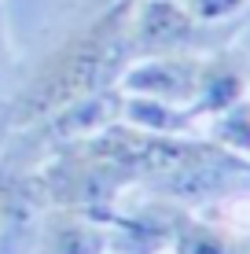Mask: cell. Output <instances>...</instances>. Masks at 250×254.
I'll return each instance as SVG.
<instances>
[{
  "instance_id": "cell-4",
  "label": "cell",
  "mask_w": 250,
  "mask_h": 254,
  "mask_svg": "<svg viewBox=\"0 0 250 254\" xmlns=\"http://www.w3.org/2000/svg\"><path fill=\"white\" fill-rule=\"evenodd\" d=\"M247 89H250V56L236 41L206 52L199 66L195 100H192L195 118H213L221 111H228L232 103L247 100Z\"/></svg>"
},
{
  "instance_id": "cell-6",
  "label": "cell",
  "mask_w": 250,
  "mask_h": 254,
  "mask_svg": "<svg viewBox=\"0 0 250 254\" xmlns=\"http://www.w3.org/2000/svg\"><path fill=\"white\" fill-rule=\"evenodd\" d=\"M169 254H250V243H243V236H236L225 225L184 210L169 240Z\"/></svg>"
},
{
  "instance_id": "cell-10",
  "label": "cell",
  "mask_w": 250,
  "mask_h": 254,
  "mask_svg": "<svg viewBox=\"0 0 250 254\" xmlns=\"http://www.w3.org/2000/svg\"><path fill=\"white\" fill-rule=\"evenodd\" d=\"M15 66V52H11V33H7V11H4V0H0V85L7 81Z\"/></svg>"
},
{
  "instance_id": "cell-5",
  "label": "cell",
  "mask_w": 250,
  "mask_h": 254,
  "mask_svg": "<svg viewBox=\"0 0 250 254\" xmlns=\"http://www.w3.org/2000/svg\"><path fill=\"white\" fill-rule=\"evenodd\" d=\"M41 254H107L110 229L107 217L70 206H48L37 229Z\"/></svg>"
},
{
  "instance_id": "cell-1",
  "label": "cell",
  "mask_w": 250,
  "mask_h": 254,
  "mask_svg": "<svg viewBox=\"0 0 250 254\" xmlns=\"http://www.w3.org/2000/svg\"><path fill=\"white\" fill-rule=\"evenodd\" d=\"M129 7H133V0H103L96 15L74 26L59 45H51L33 63L22 85L7 96L15 129L51 118L55 111L122 81L125 66L133 63V56H129Z\"/></svg>"
},
{
  "instance_id": "cell-7",
  "label": "cell",
  "mask_w": 250,
  "mask_h": 254,
  "mask_svg": "<svg viewBox=\"0 0 250 254\" xmlns=\"http://www.w3.org/2000/svg\"><path fill=\"white\" fill-rule=\"evenodd\" d=\"M122 122L144 129V133H158V136H195V129H199V118H195L192 107H177V103L129 96V92L122 100Z\"/></svg>"
},
{
  "instance_id": "cell-2",
  "label": "cell",
  "mask_w": 250,
  "mask_h": 254,
  "mask_svg": "<svg viewBox=\"0 0 250 254\" xmlns=\"http://www.w3.org/2000/svg\"><path fill=\"white\" fill-rule=\"evenodd\" d=\"M247 30L236 22H199L184 7V0H133L129 7V56H206V52L232 45Z\"/></svg>"
},
{
  "instance_id": "cell-11",
  "label": "cell",
  "mask_w": 250,
  "mask_h": 254,
  "mask_svg": "<svg viewBox=\"0 0 250 254\" xmlns=\"http://www.w3.org/2000/svg\"><path fill=\"white\" fill-rule=\"evenodd\" d=\"M151 254H169V247H166V251H151Z\"/></svg>"
},
{
  "instance_id": "cell-9",
  "label": "cell",
  "mask_w": 250,
  "mask_h": 254,
  "mask_svg": "<svg viewBox=\"0 0 250 254\" xmlns=\"http://www.w3.org/2000/svg\"><path fill=\"white\" fill-rule=\"evenodd\" d=\"M184 7L199 22H236L247 15L250 0H184Z\"/></svg>"
},
{
  "instance_id": "cell-3",
  "label": "cell",
  "mask_w": 250,
  "mask_h": 254,
  "mask_svg": "<svg viewBox=\"0 0 250 254\" xmlns=\"http://www.w3.org/2000/svg\"><path fill=\"white\" fill-rule=\"evenodd\" d=\"M199 66H202V56H184V52H177V56L133 59L125 66L118 89L129 92V96H148V100L192 107L195 85H199Z\"/></svg>"
},
{
  "instance_id": "cell-8",
  "label": "cell",
  "mask_w": 250,
  "mask_h": 254,
  "mask_svg": "<svg viewBox=\"0 0 250 254\" xmlns=\"http://www.w3.org/2000/svg\"><path fill=\"white\" fill-rule=\"evenodd\" d=\"M210 144L236 159H250V100H239L210 118Z\"/></svg>"
}]
</instances>
